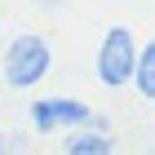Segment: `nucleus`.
I'll return each mask as SVG.
<instances>
[{
    "instance_id": "1",
    "label": "nucleus",
    "mask_w": 155,
    "mask_h": 155,
    "mask_svg": "<svg viewBox=\"0 0 155 155\" xmlns=\"http://www.w3.org/2000/svg\"><path fill=\"white\" fill-rule=\"evenodd\" d=\"M49 67H53V49H49V40L22 31V36H13L9 49H5L0 75H5L9 89H31V84H40V80L49 75Z\"/></svg>"
},
{
    "instance_id": "2",
    "label": "nucleus",
    "mask_w": 155,
    "mask_h": 155,
    "mask_svg": "<svg viewBox=\"0 0 155 155\" xmlns=\"http://www.w3.org/2000/svg\"><path fill=\"white\" fill-rule=\"evenodd\" d=\"M133 62H137V40H133L129 27H111L102 45H97V80L107 89H124L133 80Z\"/></svg>"
},
{
    "instance_id": "3",
    "label": "nucleus",
    "mask_w": 155,
    "mask_h": 155,
    "mask_svg": "<svg viewBox=\"0 0 155 155\" xmlns=\"http://www.w3.org/2000/svg\"><path fill=\"white\" fill-rule=\"evenodd\" d=\"M89 115L93 111L84 107V102H75V97H36L31 102V129L36 133H53V129H84L89 124Z\"/></svg>"
},
{
    "instance_id": "4",
    "label": "nucleus",
    "mask_w": 155,
    "mask_h": 155,
    "mask_svg": "<svg viewBox=\"0 0 155 155\" xmlns=\"http://www.w3.org/2000/svg\"><path fill=\"white\" fill-rule=\"evenodd\" d=\"M62 155H115L107 133H89V129H75L67 133V142H62Z\"/></svg>"
},
{
    "instance_id": "5",
    "label": "nucleus",
    "mask_w": 155,
    "mask_h": 155,
    "mask_svg": "<svg viewBox=\"0 0 155 155\" xmlns=\"http://www.w3.org/2000/svg\"><path fill=\"white\" fill-rule=\"evenodd\" d=\"M129 84H137V93L146 102L155 97V45H137V62H133V80Z\"/></svg>"
},
{
    "instance_id": "6",
    "label": "nucleus",
    "mask_w": 155,
    "mask_h": 155,
    "mask_svg": "<svg viewBox=\"0 0 155 155\" xmlns=\"http://www.w3.org/2000/svg\"><path fill=\"white\" fill-rule=\"evenodd\" d=\"M5 155H31V142L22 133H13V137H5Z\"/></svg>"
},
{
    "instance_id": "7",
    "label": "nucleus",
    "mask_w": 155,
    "mask_h": 155,
    "mask_svg": "<svg viewBox=\"0 0 155 155\" xmlns=\"http://www.w3.org/2000/svg\"><path fill=\"white\" fill-rule=\"evenodd\" d=\"M84 129H89V133H107V137H111V115H102V111H93Z\"/></svg>"
},
{
    "instance_id": "8",
    "label": "nucleus",
    "mask_w": 155,
    "mask_h": 155,
    "mask_svg": "<svg viewBox=\"0 0 155 155\" xmlns=\"http://www.w3.org/2000/svg\"><path fill=\"white\" fill-rule=\"evenodd\" d=\"M36 5H45V9H53V5H62V0H36Z\"/></svg>"
},
{
    "instance_id": "9",
    "label": "nucleus",
    "mask_w": 155,
    "mask_h": 155,
    "mask_svg": "<svg viewBox=\"0 0 155 155\" xmlns=\"http://www.w3.org/2000/svg\"><path fill=\"white\" fill-rule=\"evenodd\" d=\"M0 155H5V133H0Z\"/></svg>"
}]
</instances>
